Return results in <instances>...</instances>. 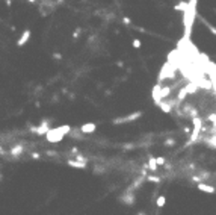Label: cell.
<instances>
[{"mask_svg":"<svg viewBox=\"0 0 216 215\" xmlns=\"http://www.w3.org/2000/svg\"><path fill=\"white\" fill-rule=\"evenodd\" d=\"M196 2H198V0H189L187 8L184 9L183 24H184V35H186V38L191 37V32H192V26H193L195 15H196Z\"/></svg>","mask_w":216,"mask_h":215,"instance_id":"obj_1","label":"cell"},{"mask_svg":"<svg viewBox=\"0 0 216 215\" xmlns=\"http://www.w3.org/2000/svg\"><path fill=\"white\" fill-rule=\"evenodd\" d=\"M73 130L70 124H64V126H58V127H50L49 132L46 133V139L50 144H56L64 139V136H67L68 133Z\"/></svg>","mask_w":216,"mask_h":215,"instance_id":"obj_2","label":"cell"},{"mask_svg":"<svg viewBox=\"0 0 216 215\" xmlns=\"http://www.w3.org/2000/svg\"><path fill=\"white\" fill-rule=\"evenodd\" d=\"M142 117V112L141 111H136V112H132L130 115H125V117H120V118H115L112 120L113 124H125V123H132L134 120H138Z\"/></svg>","mask_w":216,"mask_h":215,"instance_id":"obj_3","label":"cell"},{"mask_svg":"<svg viewBox=\"0 0 216 215\" xmlns=\"http://www.w3.org/2000/svg\"><path fill=\"white\" fill-rule=\"evenodd\" d=\"M192 123H193V130H192L191 141H196L198 139V135L201 133V129H203V120L200 117H193L192 118Z\"/></svg>","mask_w":216,"mask_h":215,"instance_id":"obj_4","label":"cell"},{"mask_svg":"<svg viewBox=\"0 0 216 215\" xmlns=\"http://www.w3.org/2000/svg\"><path fill=\"white\" fill-rule=\"evenodd\" d=\"M50 129V120H44L38 127H30V132L37 133V135H46Z\"/></svg>","mask_w":216,"mask_h":215,"instance_id":"obj_5","label":"cell"},{"mask_svg":"<svg viewBox=\"0 0 216 215\" xmlns=\"http://www.w3.org/2000/svg\"><path fill=\"white\" fill-rule=\"evenodd\" d=\"M97 129V124L95 123H85L80 126V133L82 135H88V133H94Z\"/></svg>","mask_w":216,"mask_h":215,"instance_id":"obj_6","label":"cell"},{"mask_svg":"<svg viewBox=\"0 0 216 215\" xmlns=\"http://www.w3.org/2000/svg\"><path fill=\"white\" fill-rule=\"evenodd\" d=\"M30 35H32V32H30L29 29H27V30H24V32L21 33V37L18 38V41H17V46H18V47H23L24 44L30 40Z\"/></svg>","mask_w":216,"mask_h":215,"instance_id":"obj_7","label":"cell"},{"mask_svg":"<svg viewBox=\"0 0 216 215\" xmlns=\"http://www.w3.org/2000/svg\"><path fill=\"white\" fill-rule=\"evenodd\" d=\"M198 190L200 191H204V192H209V194H215L216 192V190H215V186H212V185H205V183H198Z\"/></svg>","mask_w":216,"mask_h":215,"instance_id":"obj_8","label":"cell"},{"mask_svg":"<svg viewBox=\"0 0 216 215\" xmlns=\"http://www.w3.org/2000/svg\"><path fill=\"white\" fill-rule=\"evenodd\" d=\"M24 151V146H21V144H17V146H14L12 149H11V156H15V158H18L21 153Z\"/></svg>","mask_w":216,"mask_h":215,"instance_id":"obj_9","label":"cell"},{"mask_svg":"<svg viewBox=\"0 0 216 215\" xmlns=\"http://www.w3.org/2000/svg\"><path fill=\"white\" fill-rule=\"evenodd\" d=\"M160 83H157L154 88H153V100H154V103L157 105L160 102Z\"/></svg>","mask_w":216,"mask_h":215,"instance_id":"obj_10","label":"cell"},{"mask_svg":"<svg viewBox=\"0 0 216 215\" xmlns=\"http://www.w3.org/2000/svg\"><path fill=\"white\" fill-rule=\"evenodd\" d=\"M67 164H68L70 167H73V168H85V167H86V164L79 162V161H76V159H68Z\"/></svg>","mask_w":216,"mask_h":215,"instance_id":"obj_11","label":"cell"},{"mask_svg":"<svg viewBox=\"0 0 216 215\" xmlns=\"http://www.w3.org/2000/svg\"><path fill=\"white\" fill-rule=\"evenodd\" d=\"M209 77L210 80H215L216 79V64H213V62H209Z\"/></svg>","mask_w":216,"mask_h":215,"instance_id":"obj_12","label":"cell"},{"mask_svg":"<svg viewBox=\"0 0 216 215\" xmlns=\"http://www.w3.org/2000/svg\"><path fill=\"white\" fill-rule=\"evenodd\" d=\"M148 170L150 171H157V164H156V158H148Z\"/></svg>","mask_w":216,"mask_h":215,"instance_id":"obj_13","label":"cell"},{"mask_svg":"<svg viewBox=\"0 0 216 215\" xmlns=\"http://www.w3.org/2000/svg\"><path fill=\"white\" fill-rule=\"evenodd\" d=\"M145 180H148V182H153V183H159V182H162V179H160L159 176L147 174V176H145Z\"/></svg>","mask_w":216,"mask_h":215,"instance_id":"obj_14","label":"cell"},{"mask_svg":"<svg viewBox=\"0 0 216 215\" xmlns=\"http://www.w3.org/2000/svg\"><path fill=\"white\" fill-rule=\"evenodd\" d=\"M165 203H166V197H165V195H159V197H157V200H156L157 208H163Z\"/></svg>","mask_w":216,"mask_h":215,"instance_id":"obj_15","label":"cell"},{"mask_svg":"<svg viewBox=\"0 0 216 215\" xmlns=\"http://www.w3.org/2000/svg\"><path fill=\"white\" fill-rule=\"evenodd\" d=\"M187 95V91H186V88H182L180 89V93H178V97H177V102H182L183 98Z\"/></svg>","mask_w":216,"mask_h":215,"instance_id":"obj_16","label":"cell"},{"mask_svg":"<svg viewBox=\"0 0 216 215\" xmlns=\"http://www.w3.org/2000/svg\"><path fill=\"white\" fill-rule=\"evenodd\" d=\"M186 8H187V2H180V3L174 8V9H175V11H184Z\"/></svg>","mask_w":216,"mask_h":215,"instance_id":"obj_17","label":"cell"},{"mask_svg":"<svg viewBox=\"0 0 216 215\" xmlns=\"http://www.w3.org/2000/svg\"><path fill=\"white\" fill-rule=\"evenodd\" d=\"M207 146L212 147V149H216V135H213L212 138H209V141H207Z\"/></svg>","mask_w":216,"mask_h":215,"instance_id":"obj_18","label":"cell"},{"mask_svg":"<svg viewBox=\"0 0 216 215\" xmlns=\"http://www.w3.org/2000/svg\"><path fill=\"white\" fill-rule=\"evenodd\" d=\"M74 158H76V161H79V162H83V164H86V162H88V159H86V158H83L82 155H76Z\"/></svg>","mask_w":216,"mask_h":215,"instance_id":"obj_19","label":"cell"},{"mask_svg":"<svg viewBox=\"0 0 216 215\" xmlns=\"http://www.w3.org/2000/svg\"><path fill=\"white\" fill-rule=\"evenodd\" d=\"M156 164H157V167L165 165V158H156Z\"/></svg>","mask_w":216,"mask_h":215,"instance_id":"obj_20","label":"cell"},{"mask_svg":"<svg viewBox=\"0 0 216 215\" xmlns=\"http://www.w3.org/2000/svg\"><path fill=\"white\" fill-rule=\"evenodd\" d=\"M165 146H166V147H172V146H175V139H166V141H165Z\"/></svg>","mask_w":216,"mask_h":215,"instance_id":"obj_21","label":"cell"},{"mask_svg":"<svg viewBox=\"0 0 216 215\" xmlns=\"http://www.w3.org/2000/svg\"><path fill=\"white\" fill-rule=\"evenodd\" d=\"M133 47L134 49H141V41L139 40H133Z\"/></svg>","mask_w":216,"mask_h":215,"instance_id":"obj_22","label":"cell"},{"mask_svg":"<svg viewBox=\"0 0 216 215\" xmlns=\"http://www.w3.org/2000/svg\"><path fill=\"white\" fill-rule=\"evenodd\" d=\"M207 120H209L210 123H213V121L216 120V114H210V115H209V117H207Z\"/></svg>","mask_w":216,"mask_h":215,"instance_id":"obj_23","label":"cell"},{"mask_svg":"<svg viewBox=\"0 0 216 215\" xmlns=\"http://www.w3.org/2000/svg\"><path fill=\"white\" fill-rule=\"evenodd\" d=\"M80 30H82V29H77V30H74V32H73V38H74V40L80 37Z\"/></svg>","mask_w":216,"mask_h":215,"instance_id":"obj_24","label":"cell"},{"mask_svg":"<svg viewBox=\"0 0 216 215\" xmlns=\"http://www.w3.org/2000/svg\"><path fill=\"white\" fill-rule=\"evenodd\" d=\"M30 158H32V159H41V155H39V153H32Z\"/></svg>","mask_w":216,"mask_h":215,"instance_id":"obj_25","label":"cell"},{"mask_svg":"<svg viewBox=\"0 0 216 215\" xmlns=\"http://www.w3.org/2000/svg\"><path fill=\"white\" fill-rule=\"evenodd\" d=\"M122 23L129 26V24H130V18H127V17H124V18H122Z\"/></svg>","mask_w":216,"mask_h":215,"instance_id":"obj_26","label":"cell"},{"mask_svg":"<svg viewBox=\"0 0 216 215\" xmlns=\"http://www.w3.org/2000/svg\"><path fill=\"white\" fill-rule=\"evenodd\" d=\"M207 28H209V30H210L212 33H215V35H216V28H213V26H207Z\"/></svg>","mask_w":216,"mask_h":215,"instance_id":"obj_27","label":"cell"},{"mask_svg":"<svg viewBox=\"0 0 216 215\" xmlns=\"http://www.w3.org/2000/svg\"><path fill=\"white\" fill-rule=\"evenodd\" d=\"M212 86H213V89H215V93H216V79H215V80H212Z\"/></svg>","mask_w":216,"mask_h":215,"instance_id":"obj_28","label":"cell"},{"mask_svg":"<svg viewBox=\"0 0 216 215\" xmlns=\"http://www.w3.org/2000/svg\"><path fill=\"white\" fill-rule=\"evenodd\" d=\"M64 2H65V0H56V3H58V5H61V3H64Z\"/></svg>","mask_w":216,"mask_h":215,"instance_id":"obj_29","label":"cell"},{"mask_svg":"<svg viewBox=\"0 0 216 215\" xmlns=\"http://www.w3.org/2000/svg\"><path fill=\"white\" fill-rule=\"evenodd\" d=\"M212 129H213V130H216V120L213 121V127H212Z\"/></svg>","mask_w":216,"mask_h":215,"instance_id":"obj_30","label":"cell"},{"mask_svg":"<svg viewBox=\"0 0 216 215\" xmlns=\"http://www.w3.org/2000/svg\"><path fill=\"white\" fill-rule=\"evenodd\" d=\"M2 179H3V174H2V173H0V180H2Z\"/></svg>","mask_w":216,"mask_h":215,"instance_id":"obj_31","label":"cell"},{"mask_svg":"<svg viewBox=\"0 0 216 215\" xmlns=\"http://www.w3.org/2000/svg\"><path fill=\"white\" fill-rule=\"evenodd\" d=\"M29 2H30V3H35V2H37V0H29Z\"/></svg>","mask_w":216,"mask_h":215,"instance_id":"obj_32","label":"cell"},{"mask_svg":"<svg viewBox=\"0 0 216 215\" xmlns=\"http://www.w3.org/2000/svg\"><path fill=\"white\" fill-rule=\"evenodd\" d=\"M138 215H144V214H142V212H139V214H138Z\"/></svg>","mask_w":216,"mask_h":215,"instance_id":"obj_33","label":"cell"}]
</instances>
